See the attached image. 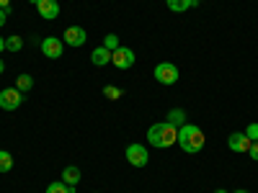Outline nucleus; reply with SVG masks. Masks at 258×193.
<instances>
[{"mask_svg": "<svg viewBox=\"0 0 258 193\" xmlns=\"http://www.w3.org/2000/svg\"><path fill=\"white\" fill-rule=\"evenodd\" d=\"M147 139H150V144L158 147V149H168V147H173L178 142V129L170 126L168 121L153 124L147 129Z\"/></svg>", "mask_w": 258, "mask_h": 193, "instance_id": "nucleus-1", "label": "nucleus"}, {"mask_svg": "<svg viewBox=\"0 0 258 193\" xmlns=\"http://www.w3.org/2000/svg\"><path fill=\"white\" fill-rule=\"evenodd\" d=\"M176 144L183 149V152L194 155L204 147V132L197 124H183V126H178V142Z\"/></svg>", "mask_w": 258, "mask_h": 193, "instance_id": "nucleus-2", "label": "nucleus"}, {"mask_svg": "<svg viewBox=\"0 0 258 193\" xmlns=\"http://www.w3.org/2000/svg\"><path fill=\"white\" fill-rule=\"evenodd\" d=\"M155 80L160 85H176L178 82V67L170 64V62H160L155 67Z\"/></svg>", "mask_w": 258, "mask_h": 193, "instance_id": "nucleus-3", "label": "nucleus"}, {"mask_svg": "<svg viewBox=\"0 0 258 193\" xmlns=\"http://www.w3.org/2000/svg\"><path fill=\"white\" fill-rule=\"evenodd\" d=\"M21 101H24V93H21L18 88H6L0 90V109L3 111H16Z\"/></svg>", "mask_w": 258, "mask_h": 193, "instance_id": "nucleus-4", "label": "nucleus"}, {"mask_svg": "<svg viewBox=\"0 0 258 193\" xmlns=\"http://www.w3.org/2000/svg\"><path fill=\"white\" fill-rule=\"evenodd\" d=\"M85 39H88V34H85L83 26H68V29H64V34H62V41H64V44H68V47H75V49L85 44Z\"/></svg>", "mask_w": 258, "mask_h": 193, "instance_id": "nucleus-5", "label": "nucleus"}, {"mask_svg": "<svg viewBox=\"0 0 258 193\" xmlns=\"http://www.w3.org/2000/svg\"><path fill=\"white\" fill-rule=\"evenodd\" d=\"M126 160H129V165H132V167H145L147 160H150V155H147V149L142 144H129L126 147Z\"/></svg>", "mask_w": 258, "mask_h": 193, "instance_id": "nucleus-6", "label": "nucleus"}, {"mask_svg": "<svg viewBox=\"0 0 258 193\" xmlns=\"http://www.w3.org/2000/svg\"><path fill=\"white\" fill-rule=\"evenodd\" d=\"M111 62H114V67H119V70H129L135 64V52L129 47H119L116 52H111Z\"/></svg>", "mask_w": 258, "mask_h": 193, "instance_id": "nucleus-7", "label": "nucleus"}, {"mask_svg": "<svg viewBox=\"0 0 258 193\" xmlns=\"http://www.w3.org/2000/svg\"><path fill=\"white\" fill-rule=\"evenodd\" d=\"M41 52H44V57H49V59H59L62 52H64V41L57 39V36H47L44 41H41Z\"/></svg>", "mask_w": 258, "mask_h": 193, "instance_id": "nucleus-8", "label": "nucleus"}, {"mask_svg": "<svg viewBox=\"0 0 258 193\" xmlns=\"http://www.w3.org/2000/svg\"><path fill=\"white\" fill-rule=\"evenodd\" d=\"M250 144H253V142L245 137V132H232V134L227 137V147L232 149V152H240V155H243V152H248V149H250Z\"/></svg>", "mask_w": 258, "mask_h": 193, "instance_id": "nucleus-9", "label": "nucleus"}, {"mask_svg": "<svg viewBox=\"0 0 258 193\" xmlns=\"http://www.w3.org/2000/svg\"><path fill=\"white\" fill-rule=\"evenodd\" d=\"M36 8H39V16L47 18V21H54L59 16V3L57 0H39Z\"/></svg>", "mask_w": 258, "mask_h": 193, "instance_id": "nucleus-10", "label": "nucleus"}, {"mask_svg": "<svg viewBox=\"0 0 258 193\" xmlns=\"http://www.w3.org/2000/svg\"><path fill=\"white\" fill-rule=\"evenodd\" d=\"M91 62L96 64V67H103V64H109V62H111V52L106 49V47H98V49H93Z\"/></svg>", "mask_w": 258, "mask_h": 193, "instance_id": "nucleus-11", "label": "nucleus"}, {"mask_svg": "<svg viewBox=\"0 0 258 193\" xmlns=\"http://www.w3.org/2000/svg\"><path fill=\"white\" fill-rule=\"evenodd\" d=\"M62 180L68 183V185H73V188H75V185H78V180H80V170H78L75 165H68V167L62 170Z\"/></svg>", "mask_w": 258, "mask_h": 193, "instance_id": "nucleus-12", "label": "nucleus"}, {"mask_svg": "<svg viewBox=\"0 0 258 193\" xmlns=\"http://www.w3.org/2000/svg\"><path fill=\"white\" fill-rule=\"evenodd\" d=\"M165 3H168V8H170V11L183 13V11H188V8L197 6V0H165Z\"/></svg>", "mask_w": 258, "mask_h": 193, "instance_id": "nucleus-13", "label": "nucleus"}, {"mask_svg": "<svg viewBox=\"0 0 258 193\" xmlns=\"http://www.w3.org/2000/svg\"><path fill=\"white\" fill-rule=\"evenodd\" d=\"M183 119H186V111H183V109H170V114H168V124H170V126H176V129L183 126V124H186Z\"/></svg>", "mask_w": 258, "mask_h": 193, "instance_id": "nucleus-14", "label": "nucleus"}, {"mask_svg": "<svg viewBox=\"0 0 258 193\" xmlns=\"http://www.w3.org/2000/svg\"><path fill=\"white\" fill-rule=\"evenodd\" d=\"M16 88H18L21 93H29V90L34 88V77H31V75H26V72H24V75H18V80H16Z\"/></svg>", "mask_w": 258, "mask_h": 193, "instance_id": "nucleus-15", "label": "nucleus"}, {"mask_svg": "<svg viewBox=\"0 0 258 193\" xmlns=\"http://www.w3.org/2000/svg\"><path fill=\"white\" fill-rule=\"evenodd\" d=\"M47 193H75V188H73V185H68L64 180H54V183H49V185H47Z\"/></svg>", "mask_w": 258, "mask_h": 193, "instance_id": "nucleus-16", "label": "nucleus"}, {"mask_svg": "<svg viewBox=\"0 0 258 193\" xmlns=\"http://www.w3.org/2000/svg\"><path fill=\"white\" fill-rule=\"evenodd\" d=\"M13 167V155L6 152V149H0V173H8Z\"/></svg>", "mask_w": 258, "mask_h": 193, "instance_id": "nucleus-17", "label": "nucleus"}, {"mask_svg": "<svg viewBox=\"0 0 258 193\" xmlns=\"http://www.w3.org/2000/svg\"><path fill=\"white\" fill-rule=\"evenodd\" d=\"M101 47H106L109 52H116V49L121 47V44H119V36H116V34H106V36H103V44H101Z\"/></svg>", "mask_w": 258, "mask_h": 193, "instance_id": "nucleus-18", "label": "nucleus"}, {"mask_svg": "<svg viewBox=\"0 0 258 193\" xmlns=\"http://www.w3.org/2000/svg\"><path fill=\"white\" fill-rule=\"evenodd\" d=\"M21 47H24V39L21 36H6V49L8 52H21Z\"/></svg>", "mask_w": 258, "mask_h": 193, "instance_id": "nucleus-19", "label": "nucleus"}, {"mask_svg": "<svg viewBox=\"0 0 258 193\" xmlns=\"http://www.w3.org/2000/svg\"><path fill=\"white\" fill-rule=\"evenodd\" d=\"M103 95L109 98V101H119V98L124 95V90L116 88V85H106V88H103Z\"/></svg>", "mask_w": 258, "mask_h": 193, "instance_id": "nucleus-20", "label": "nucleus"}, {"mask_svg": "<svg viewBox=\"0 0 258 193\" xmlns=\"http://www.w3.org/2000/svg\"><path fill=\"white\" fill-rule=\"evenodd\" d=\"M245 137H248L250 142H258V124H248V129H245Z\"/></svg>", "mask_w": 258, "mask_h": 193, "instance_id": "nucleus-21", "label": "nucleus"}, {"mask_svg": "<svg viewBox=\"0 0 258 193\" xmlns=\"http://www.w3.org/2000/svg\"><path fill=\"white\" fill-rule=\"evenodd\" d=\"M8 16H11V6H8V8H0V26L6 24V18H8Z\"/></svg>", "mask_w": 258, "mask_h": 193, "instance_id": "nucleus-22", "label": "nucleus"}, {"mask_svg": "<svg viewBox=\"0 0 258 193\" xmlns=\"http://www.w3.org/2000/svg\"><path fill=\"white\" fill-rule=\"evenodd\" d=\"M248 155H250V157H253V160L258 162V142H253V144H250V149H248Z\"/></svg>", "mask_w": 258, "mask_h": 193, "instance_id": "nucleus-23", "label": "nucleus"}, {"mask_svg": "<svg viewBox=\"0 0 258 193\" xmlns=\"http://www.w3.org/2000/svg\"><path fill=\"white\" fill-rule=\"evenodd\" d=\"M3 52H6V39L0 36V54H3Z\"/></svg>", "mask_w": 258, "mask_h": 193, "instance_id": "nucleus-24", "label": "nucleus"}, {"mask_svg": "<svg viewBox=\"0 0 258 193\" xmlns=\"http://www.w3.org/2000/svg\"><path fill=\"white\" fill-rule=\"evenodd\" d=\"M11 6V0H0V8H8Z\"/></svg>", "mask_w": 258, "mask_h": 193, "instance_id": "nucleus-25", "label": "nucleus"}, {"mask_svg": "<svg viewBox=\"0 0 258 193\" xmlns=\"http://www.w3.org/2000/svg\"><path fill=\"white\" fill-rule=\"evenodd\" d=\"M3 72H6V62H3V59H0V75H3Z\"/></svg>", "mask_w": 258, "mask_h": 193, "instance_id": "nucleus-26", "label": "nucleus"}, {"mask_svg": "<svg viewBox=\"0 0 258 193\" xmlns=\"http://www.w3.org/2000/svg\"><path fill=\"white\" fill-rule=\"evenodd\" d=\"M214 193H227V190H222V188H220V190H214Z\"/></svg>", "mask_w": 258, "mask_h": 193, "instance_id": "nucleus-27", "label": "nucleus"}, {"mask_svg": "<svg viewBox=\"0 0 258 193\" xmlns=\"http://www.w3.org/2000/svg\"><path fill=\"white\" fill-rule=\"evenodd\" d=\"M235 193H248V190H235Z\"/></svg>", "mask_w": 258, "mask_h": 193, "instance_id": "nucleus-28", "label": "nucleus"}, {"mask_svg": "<svg viewBox=\"0 0 258 193\" xmlns=\"http://www.w3.org/2000/svg\"><path fill=\"white\" fill-rule=\"evenodd\" d=\"M197 3H202V0H197Z\"/></svg>", "mask_w": 258, "mask_h": 193, "instance_id": "nucleus-29", "label": "nucleus"}]
</instances>
